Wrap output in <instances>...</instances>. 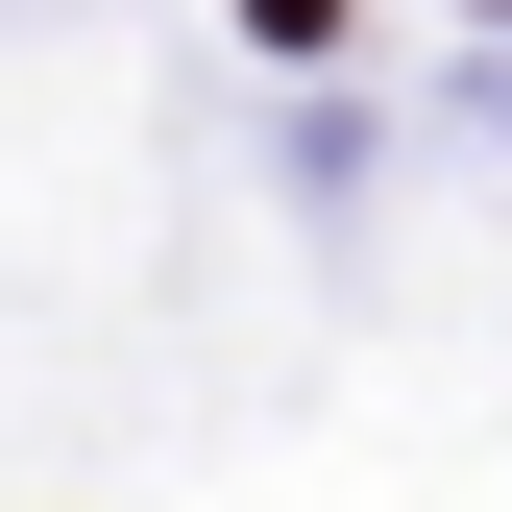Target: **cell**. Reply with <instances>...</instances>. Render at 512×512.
Here are the masks:
<instances>
[{
  "mask_svg": "<svg viewBox=\"0 0 512 512\" xmlns=\"http://www.w3.org/2000/svg\"><path fill=\"white\" fill-rule=\"evenodd\" d=\"M244 25H269V49H317V25H342V0H244Z\"/></svg>",
  "mask_w": 512,
  "mask_h": 512,
  "instance_id": "6da1fadb",
  "label": "cell"
}]
</instances>
